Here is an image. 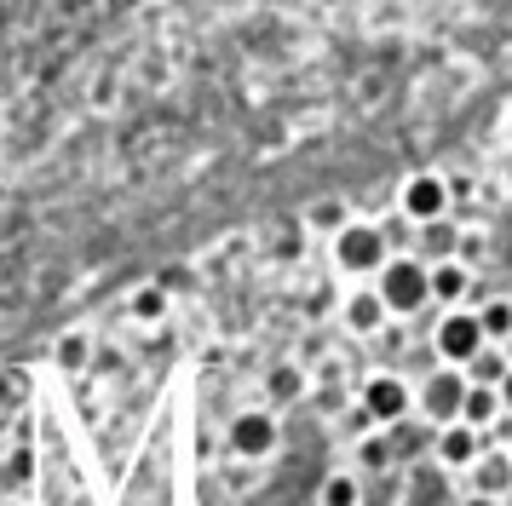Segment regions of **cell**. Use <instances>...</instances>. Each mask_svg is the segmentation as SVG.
<instances>
[{
  "label": "cell",
  "mask_w": 512,
  "mask_h": 506,
  "mask_svg": "<svg viewBox=\"0 0 512 506\" xmlns=\"http://www.w3.org/2000/svg\"><path fill=\"white\" fill-rule=\"evenodd\" d=\"M484 432H472V426H443V437H438V460L443 466H478L484 460V443H478Z\"/></svg>",
  "instance_id": "cell-8"
},
{
  "label": "cell",
  "mask_w": 512,
  "mask_h": 506,
  "mask_svg": "<svg viewBox=\"0 0 512 506\" xmlns=\"http://www.w3.org/2000/svg\"><path fill=\"white\" fill-rule=\"evenodd\" d=\"M478 322H484V340H512V299H489L484 311H478Z\"/></svg>",
  "instance_id": "cell-14"
},
{
  "label": "cell",
  "mask_w": 512,
  "mask_h": 506,
  "mask_svg": "<svg viewBox=\"0 0 512 506\" xmlns=\"http://www.w3.org/2000/svg\"><path fill=\"white\" fill-rule=\"evenodd\" d=\"M374 294L386 299V311L409 317V311H420V305L432 299V271H426L420 259H392V265L380 271V288H374Z\"/></svg>",
  "instance_id": "cell-1"
},
{
  "label": "cell",
  "mask_w": 512,
  "mask_h": 506,
  "mask_svg": "<svg viewBox=\"0 0 512 506\" xmlns=\"http://www.w3.org/2000/svg\"><path fill=\"white\" fill-rule=\"evenodd\" d=\"M501 409L512 414V374H507V380H501Z\"/></svg>",
  "instance_id": "cell-23"
},
{
  "label": "cell",
  "mask_w": 512,
  "mask_h": 506,
  "mask_svg": "<svg viewBox=\"0 0 512 506\" xmlns=\"http://www.w3.org/2000/svg\"><path fill=\"white\" fill-rule=\"evenodd\" d=\"M311 225H323V230L340 236V230H346V207H340V202H317V207H311Z\"/></svg>",
  "instance_id": "cell-18"
},
{
  "label": "cell",
  "mask_w": 512,
  "mask_h": 506,
  "mask_svg": "<svg viewBox=\"0 0 512 506\" xmlns=\"http://www.w3.org/2000/svg\"><path fill=\"white\" fill-rule=\"evenodd\" d=\"M6 397H12V380H6V374H0V403H6Z\"/></svg>",
  "instance_id": "cell-24"
},
{
  "label": "cell",
  "mask_w": 512,
  "mask_h": 506,
  "mask_svg": "<svg viewBox=\"0 0 512 506\" xmlns=\"http://www.w3.org/2000/svg\"><path fill=\"white\" fill-rule=\"evenodd\" d=\"M501 391L489 386H466V409H461V426H472V432H484V426H495L501 420Z\"/></svg>",
  "instance_id": "cell-11"
},
{
  "label": "cell",
  "mask_w": 512,
  "mask_h": 506,
  "mask_svg": "<svg viewBox=\"0 0 512 506\" xmlns=\"http://www.w3.org/2000/svg\"><path fill=\"white\" fill-rule=\"evenodd\" d=\"M449 184L438 173H415V179L403 184V213L415 219V225H443V213H449Z\"/></svg>",
  "instance_id": "cell-4"
},
{
  "label": "cell",
  "mask_w": 512,
  "mask_h": 506,
  "mask_svg": "<svg viewBox=\"0 0 512 506\" xmlns=\"http://www.w3.org/2000/svg\"><path fill=\"white\" fill-rule=\"evenodd\" d=\"M231 449L236 455H271L277 449V420L271 414H242L231 426Z\"/></svg>",
  "instance_id": "cell-7"
},
{
  "label": "cell",
  "mask_w": 512,
  "mask_h": 506,
  "mask_svg": "<svg viewBox=\"0 0 512 506\" xmlns=\"http://www.w3.org/2000/svg\"><path fill=\"white\" fill-rule=\"evenodd\" d=\"M58 363L70 368V374H81V368H87V340H81V334H70V340L58 345Z\"/></svg>",
  "instance_id": "cell-19"
},
{
  "label": "cell",
  "mask_w": 512,
  "mask_h": 506,
  "mask_svg": "<svg viewBox=\"0 0 512 506\" xmlns=\"http://www.w3.org/2000/svg\"><path fill=\"white\" fill-rule=\"evenodd\" d=\"M512 374V363H507V351L501 345H484L472 363H466V386H489V391H501V380Z\"/></svg>",
  "instance_id": "cell-10"
},
{
  "label": "cell",
  "mask_w": 512,
  "mask_h": 506,
  "mask_svg": "<svg viewBox=\"0 0 512 506\" xmlns=\"http://www.w3.org/2000/svg\"><path fill=\"white\" fill-rule=\"evenodd\" d=\"M420 403H426V414H432V420H443V426H461L466 374H461V368H443V374H432V380H426V391H420Z\"/></svg>",
  "instance_id": "cell-5"
},
{
  "label": "cell",
  "mask_w": 512,
  "mask_h": 506,
  "mask_svg": "<svg viewBox=\"0 0 512 506\" xmlns=\"http://www.w3.org/2000/svg\"><path fill=\"white\" fill-rule=\"evenodd\" d=\"M484 322H478V311H449V317L438 322V357L449 368H466L478 351H484Z\"/></svg>",
  "instance_id": "cell-3"
},
{
  "label": "cell",
  "mask_w": 512,
  "mask_h": 506,
  "mask_svg": "<svg viewBox=\"0 0 512 506\" xmlns=\"http://www.w3.org/2000/svg\"><path fill=\"white\" fill-rule=\"evenodd\" d=\"M334 259H340V271H351V276H380L392 259H386V236L374 225H346L340 236H334Z\"/></svg>",
  "instance_id": "cell-2"
},
{
  "label": "cell",
  "mask_w": 512,
  "mask_h": 506,
  "mask_svg": "<svg viewBox=\"0 0 512 506\" xmlns=\"http://www.w3.org/2000/svg\"><path fill=\"white\" fill-rule=\"evenodd\" d=\"M432 271V299H443V305H461L466 288H472V276H466L461 259H449V265H426Z\"/></svg>",
  "instance_id": "cell-12"
},
{
  "label": "cell",
  "mask_w": 512,
  "mask_h": 506,
  "mask_svg": "<svg viewBox=\"0 0 512 506\" xmlns=\"http://www.w3.org/2000/svg\"><path fill=\"white\" fill-rule=\"evenodd\" d=\"M346 322L357 328V334H374V328L386 322V299L374 294V288H363V294H357V299L346 305Z\"/></svg>",
  "instance_id": "cell-13"
},
{
  "label": "cell",
  "mask_w": 512,
  "mask_h": 506,
  "mask_svg": "<svg viewBox=\"0 0 512 506\" xmlns=\"http://www.w3.org/2000/svg\"><path fill=\"white\" fill-rule=\"evenodd\" d=\"M363 460H369V466H386V443H374L369 437V443H363Z\"/></svg>",
  "instance_id": "cell-22"
},
{
  "label": "cell",
  "mask_w": 512,
  "mask_h": 506,
  "mask_svg": "<svg viewBox=\"0 0 512 506\" xmlns=\"http://www.w3.org/2000/svg\"><path fill=\"white\" fill-rule=\"evenodd\" d=\"M12 478H18V483L35 478V455H29V449H18V455H12Z\"/></svg>",
  "instance_id": "cell-21"
},
{
  "label": "cell",
  "mask_w": 512,
  "mask_h": 506,
  "mask_svg": "<svg viewBox=\"0 0 512 506\" xmlns=\"http://www.w3.org/2000/svg\"><path fill=\"white\" fill-rule=\"evenodd\" d=\"M507 455H512V449H507Z\"/></svg>",
  "instance_id": "cell-26"
},
{
  "label": "cell",
  "mask_w": 512,
  "mask_h": 506,
  "mask_svg": "<svg viewBox=\"0 0 512 506\" xmlns=\"http://www.w3.org/2000/svg\"><path fill=\"white\" fill-rule=\"evenodd\" d=\"M271 391H277V397H300V374H294V368H277Z\"/></svg>",
  "instance_id": "cell-20"
},
{
  "label": "cell",
  "mask_w": 512,
  "mask_h": 506,
  "mask_svg": "<svg viewBox=\"0 0 512 506\" xmlns=\"http://www.w3.org/2000/svg\"><path fill=\"white\" fill-rule=\"evenodd\" d=\"M512 489V455H484L472 466V495H484V501H501Z\"/></svg>",
  "instance_id": "cell-9"
},
{
  "label": "cell",
  "mask_w": 512,
  "mask_h": 506,
  "mask_svg": "<svg viewBox=\"0 0 512 506\" xmlns=\"http://www.w3.org/2000/svg\"><path fill=\"white\" fill-rule=\"evenodd\" d=\"M323 506H357V478H346V472L328 478L323 483Z\"/></svg>",
  "instance_id": "cell-17"
},
{
  "label": "cell",
  "mask_w": 512,
  "mask_h": 506,
  "mask_svg": "<svg viewBox=\"0 0 512 506\" xmlns=\"http://www.w3.org/2000/svg\"><path fill=\"white\" fill-rule=\"evenodd\" d=\"M461 506H495V501H484V495H472V501H461Z\"/></svg>",
  "instance_id": "cell-25"
},
{
  "label": "cell",
  "mask_w": 512,
  "mask_h": 506,
  "mask_svg": "<svg viewBox=\"0 0 512 506\" xmlns=\"http://www.w3.org/2000/svg\"><path fill=\"white\" fill-rule=\"evenodd\" d=\"M363 414L380 420V426H386V420H403V414H409V386H403L397 374H374L369 386H363Z\"/></svg>",
  "instance_id": "cell-6"
},
{
  "label": "cell",
  "mask_w": 512,
  "mask_h": 506,
  "mask_svg": "<svg viewBox=\"0 0 512 506\" xmlns=\"http://www.w3.org/2000/svg\"><path fill=\"white\" fill-rule=\"evenodd\" d=\"M162 311H167V288H139L133 294V317L139 322H162Z\"/></svg>",
  "instance_id": "cell-16"
},
{
  "label": "cell",
  "mask_w": 512,
  "mask_h": 506,
  "mask_svg": "<svg viewBox=\"0 0 512 506\" xmlns=\"http://www.w3.org/2000/svg\"><path fill=\"white\" fill-rule=\"evenodd\" d=\"M420 242H426V253H432V265H449V259H455V230H449V219H443V225H426Z\"/></svg>",
  "instance_id": "cell-15"
}]
</instances>
